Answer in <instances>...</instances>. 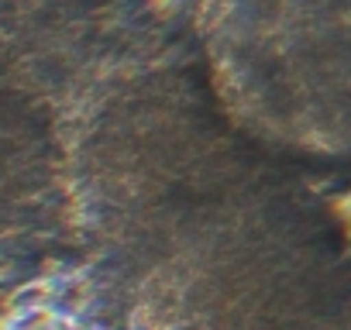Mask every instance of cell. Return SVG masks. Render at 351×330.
Segmentation results:
<instances>
[{
	"mask_svg": "<svg viewBox=\"0 0 351 330\" xmlns=\"http://www.w3.org/2000/svg\"><path fill=\"white\" fill-rule=\"evenodd\" d=\"M83 100L73 248L117 330H351V217L221 120L183 45Z\"/></svg>",
	"mask_w": 351,
	"mask_h": 330,
	"instance_id": "1",
	"label": "cell"
},
{
	"mask_svg": "<svg viewBox=\"0 0 351 330\" xmlns=\"http://www.w3.org/2000/svg\"><path fill=\"white\" fill-rule=\"evenodd\" d=\"M152 11L155 0H0V52L62 107L155 45Z\"/></svg>",
	"mask_w": 351,
	"mask_h": 330,
	"instance_id": "4",
	"label": "cell"
},
{
	"mask_svg": "<svg viewBox=\"0 0 351 330\" xmlns=\"http://www.w3.org/2000/svg\"><path fill=\"white\" fill-rule=\"evenodd\" d=\"M73 248L62 107L0 52V289Z\"/></svg>",
	"mask_w": 351,
	"mask_h": 330,
	"instance_id": "3",
	"label": "cell"
},
{
	"mask_svg": "<svg viewBox=\"0 0 351 330\" xmlns=\"http://www.w3.org/2000/svg\"><path fill=\"white\" fill-rule=\"evenodd\" d=\"M183 52L245 144L351 179V0H193Z\"/></svg>",
	"mask_w": 351,
	"mask_h": 330,
	"instance_id": "2",
	"label": "cell"
}]
</instances>
